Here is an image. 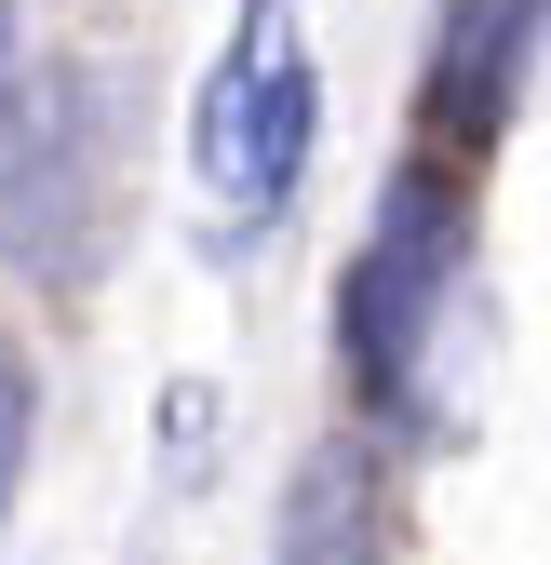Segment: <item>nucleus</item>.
I'll list each match as a JSON object with an SVG mask.
<instances>
[{"instance_id": "1", "label": "nucleus", "mask_w": 551, "mask_h": 565, "mask_svg": "<svg viewBox=\"0 0 551 565\" xmlns=\"http://www.w3.org/2000/svg\"><path fill=\"white\" fill-rule=\"evenodd\" d=\"M134 216V82L108 54H67V67H14L0 95V256L41 297H82V282L121 256Z\"/></svg>"}, {"instance_id": "2", "label": "nucleus", "mask_w": 551, "mask_h": 565, "mask_svg": "<svg viewBox=\"0 0 551 565\" xmlns=\"http://www.w3.org/2000/svg\"><path fill=\"white\" fill-rule=\"evenodd\" d=\"M310 149H323V54H310V14H296V0H242L229 41L202 54V82H188V189H202L216 256H256L269 230L296 216Z\"/></svg>"}, {"instance_id": "3", "label": "nucleus", "mask_w": 551, "mask_h": 565, "mask_svg": "<svg viewBox=\"0 0 551 565\" xmlns=\"http://www.w3.org/2000/svg\"><path fill=\"white\" fill-rule=\"evenodd\" d=\"M471 297V202L444 175H390L377 243L336 282V364H350V404L390 417V431H444V323Z\"/></svg>"}, {"instance_id": "4", "label": "nucleus", "mask_w": 551, "mask_h": 565, "mask_svg": "<svg viewBox=\"0 0 551 565\" xmlns=\"http://www.w3.org/2000/svg\"><path fill=\"white\" fill-rule=\"evenodd\" d=\"M538 41H551V0H444V28H431V135L444 149L511 135V95H525Z\"/></svg>"}, {"instance_id": "5", "label": "nucleus", "mask_w": 551, "mask_h": 565, "mask_svg": "<svg viewBox=\"0 0 551 565\" xmlns=\"http://www.w3.org/2000/svg\"><path fill=\"white\" fill-rule=\"evenodd\" d=\"M28 431H41V404H28V364L0 350V525H14V484H28Z\"/></svg>"}, {"instance_id": "6", "label": "nucleus", "mask_w": 551, "mask_h": 565, "mask_svg": "<svg viewBox=\"0 0 551 565\" xmlns=\"http://www.w3.org/2000/svg\"><path fill=\"white\" fill-rule=\"evenodd\" d=\"M0 95H14V0H0Z\"/></svg>"}]
</instances>
